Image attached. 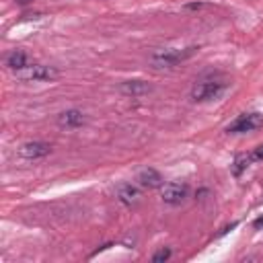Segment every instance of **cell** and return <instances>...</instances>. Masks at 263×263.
<instances>
[{
	"instance_id": "15",
	"label": "cell",
	"mask_w": 263,
	"mask_h": 263,
	"mask_svg": "<svg viewBox=\"0 0 263 263\" xmlns=\"http://www.w3.org/2000/svg\"><path fill=\"white\" fill-rule=\"evenodd\" d=\"M253 226H255L257 230H259V228H263V216H261V218H257V220L253 222Z\"/></svg>"
},
{
	"instance_id": "7",
	"label": "cell",
	"mask_w": 263,
	"mask_h": 263,
	"mask_svg": "<svg viewBox=\"0 0 263 263\" xmlns=\"http://www.w3.org/2000/svg\"><path fill=\"white\" fill-rule=\"evenodd\" d=\"M115 197H117L123 205H134V203H138V199H140V189H138L136 185H132V183H119V185L115 187Z\"/></svg>"
},
{
	"instance_id": "3",
	"label": "cell",
	"mask_w": 263,
	"mask_h": 263,
	"mask_svg": "<svg viewBox=\"0 0 263 263\" xmlns=\"http://www.w3.org/2000/svg\"><path fill=\"white\" fill-rule=\"evenodd\" d=\"M16 78L21 80H55L60 76V72L53 68V66H45V64H29L21 70L14 72Z\"/></svg>"
},
{
	"instance_id": "8",
	"label": "cell",
	"mask_w": 263,
	"mask_h": 263,
	"mask_svg": "<svg viewBox=\"0 0 263 263\" xmlns=\"http://www.w3.org/2000/svg\"><path fill=\"white\" fill-rule=\"evenodd\" d=\"M82 123H84V113L78 111V109H68V111H62L58 115V125L60 127H66V129L80 127Z\"/></svg>"
},
{
	"instance_id": "11",
	"label": "cell",
	"mask_w": 263,
	"mask_h": 263,
	"mask_svg": "<svg viewBox=\"0 0 263 263\" xmlns=\"http://www.w3.org/2000/svg\"><path fill=\"white\" fill-rule=\"evenodd\" d=\"M6 66H8L12 72H16V70L29 66V55H27L25 51H21V49H14V51H10V53L6 55Z\"/></svg>"
},
{
	"instance_id": "2",
	"label": "cell",
	"mask_w": 263,
	"mask_h": 263,
	"mask_svg": "<svg viewBox=\"0 0 263 263\" xmlns=\"http://www.w3.org/2000/svg\"><path fill=\"white\" fill-rule=\"evenodd\" d=\"M195 53V47H185V49H156L152 55H150V64L154 68H173L177 66L179 62L187 60L189 55Z\"/></svg>"
},
{
	"instance_id": "9",
	"label": "cell",
	"mask_w": 263,
	"mask_h": 263,
	"mask_svg": "<svg viewBox=\"0 0 263 263\" xmlns=\"http://www.w3.org/2000/svg\"><path fill=\"white\" fill-rule=\"evenodd\" d=\"M119 90L123 95H127V97H144V95H148L152 90V86L148 82H144V80H125V82H121Z\"/></svg>"
},
{
	"instance_id": "10",
	"label": "cell",
	"mask_w": 263,
	"mask_h": 263,
	"mask_svg": "<svg viewBox=\"0 0 263 263\" xmlns=\"http://www.w3.org/2000/svg\"><path fill=\"white\" fill-rule=\"evenodd\" d=\"M138 183H140V187H146V189H156V187H160L162 185V177H160V173L156 171V168H142L140 173H138Z\"/></svg>"
},
{
	"instance_id": "4",
	"label": "cell",
	"mask_w": 263,
	"mask_h": 263,
	"mask_svg": "<svg viewBox=\"0 0 263 263\" xmlns=\"http://www.w3.org/2000/svg\"><path fill=\"white\" fill-rule=\"evenodd\" d=\"M261 125H263V115L261 113H242L232 123L226 125V132L228 134H247V132H253Z\"/></svg>"
},
{
	"instance_id": "5",
	"label": "cell",
	"mask_w": 263,
	"mask_h": 263,
	"mask_svg": "<svg viewBox=\"0 0 263 263\" xmlns=\"http://www.w3.org/2000/svg\"><path fill=\"white\" fill-rule=\"evenodd\" d=\"M189 195V187L185 183H177V181H171V183H162L160 185V199L168 205H179L185 201V197Z\"/></svg>"
},
{
	"instance_id": "12",
	"label": "cell",
	"mask_w": 263,
	"mask_h": 263,
	"mask_svg": "<svg viewBox=\"0 0 263 263\" xmlns=\"http://www.w3.org/2000/svg\"><path fill=\"white\" fill-rule=\"evenodd\" d=\"M249 162H251V156L249 154H236L234 156V162H232V175L234 177L242 175V171H247Z\"/></svg>"
},
{
	"instance_id": "16",
	"label": "cell",
	"mask_w": 263,
	"mask_h": 263,
	"mask_svg": "<svg viewBox=\"0 0 263 263\" xmlns=\"http://www.w3.org/2000/svg\"><path fill=\"white\" fill-rule=\"evenodd\" d=\"M16 2H18V4H27L29 0H16Z\"/></svg>"
},
{
	"instance_id": "13",
	"label": "cell",
	"mask_w": 263,
	"mask_h": 263,
	"mask_svg": "<svg viewBox=\"0 0 263 263\" xmlns=\"http://www.w3.org/2000/svg\"><path fill=\"white\" fill-rule=\"evenodd\" d=\"M168 257H171V249L162 247V249H158V251L152 255V261H154V263H162V261H166Z\"/></svg>"
},
{
	"instance_id": "6",
	"label": "cell",
	"mask_w": 263,
	"mask_h": 263,
	"mask_svg": "<svg viewBox=\"0 0 263 263\" xmlns=\"http://www.w3.org/2000/svg\"><path fill=\"white\" fill-rule=\"evenodd\" d=\"M49 150H51V146L45 144V142H27V144H23L18 148V154L23 158H27V160H37V158L47 156Z\"/></svg>"
},
{
	"instance_id": "1",
	"label": "cell",
	"mask_w": 263,
	"mask_h": 263,
	"mask_svg": "<svg viewBox=\"0 0 263 263\" xmlns=\"http://www.w3.org/2000/svg\"><path fill=\"white\" fill-rule=\"evenodd\" d=\"M226 86H228V82H226V78H222V76L201 78V80H197V82L193 84V88H191V99H193L195 103L214 101V99H218V97L226 90Z\"/></svg>"
},
{
	"instance_id": "14",
	"label": "cell",
	"mask_w": 263,
	"mask_h": 263,
	"mask_svg": "<svg viewBox=\"0 0 263 263\" xmlns=\"http://www.w3.org/2000/svg\"><path fill=\"white\" fill-rule=\"evenodd\" d=\"M251 158H253V160H263V144H259V146L253 150Z\"/></svg>"
}]
</instances>
